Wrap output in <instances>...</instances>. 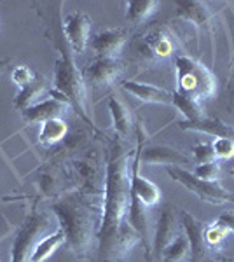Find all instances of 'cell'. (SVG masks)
Segmentation results:
<instances>
[{
  "mask_svg": "<svg viewBox=\"0 0 234 262\" xmlns=\"http://www.w3.org/2000/svg\"><path fill=\"white\" fill-rule=\"evenodd\" d=\"M135 154V152H133ZM133 154L122 138H114L107 150L105 189L101 222L98 229V247L93 262H126L135 245L140 243L130 222L131 173Z\"/></svg>",
  "mask_w": 234,
  "mask_h": 262,
  "instance_id": "6da1fadb",
  "label": "cell"
},
{
  "mask_svg": "<svg viewBox=\"0 0 234 262\" xmlns=\"http://www.w3.org/2000/svg\"><path fill=\"white\" fill-rule=\"evenodd\" d=\"M51 208L65 232V247L80 260H95L101 208L77 192L59 196L51 203Z\"/></svg>",
  "mask_w": 234,
  "mask_h": 262,
  "instance_id": "7a4b0ae2",
  "label": "cell"
},
{
  "mask_svg": "<svg viewBox=\"0 0 234 262\" xmlns=\"http://www.w3.org/2000/svg\"><path fill=\"white\" fill-rule=\"evenodd\" d=\"M56 48L59 49V56L54 63V91L59 93L69 101V105L74 107V111L77 112L80 119L93 124L88 108V91L82 72L77 69V65L72 60V51L65 40L61 44L58 42Z\"/></svg>",
  "mask_w": 234,
  "mask_h": 262,
  "instance_id": "3957f363",
  "label": "cell"
},
{
  "mask_svg": "<svg viewBox=\"0 0 234 262\" xmlns=\"http://www.w3.org/2000/svg\"><path fill=\"white\" fill-rule=\"evenodd\" d=\"M173 65H175L177 93L193 96L199 101L214 98L217 93V75L210 67H205L189 54H177Z\"/></svg>",
  "mask_w": 234,
  "mask_h": 262,
  "instance_id": "277c9868",
  "label": "cell"
},
{
  "mask_svg": "<svg viewBox=\"0 0 234 262\" xmlns=\"http://www.w3.org/2000/svg\"><path fill=\"white\" fill-rule=\"evenodd\" d=\"M166 171H168V175L172 177L173 182L180 184L182 187H185L187 191L193 192L194 196H198L199 200L208 203V205H234V192L225 189L219 180H201L193 171L180 166L166 168Z\"/></svg>",
  "mask_w": 234,
  "mask_h": 262,
  "instance_id": "5b68a950",
  "label": "cell"
},
{
  "mask_svg": "<svg viewBox=\"0 0 234 262\" xmlns=\"http://www.w3.org/2000/svg\"><path fill=\"white\" fill-rule=\"evenodd\" d=\"M49 227L51 222L48 215L37 212L33 208L16 232V238L11 248V262H30L33 248L44 238Z\"/></svg>",
  "mask_w": 234,
  "mask_h": 262,
  "instance_id": "8992f818",
  "label": "cell"
},
{
  "mask_svg": "<svg viewBox=\"0 0 234 262\" xmlns=\"http://www.w3.org/2000/svg\"><path fill=\"white\" fill-rule=\"evenodd\" d=\"M178 48H180V40H178L177 33L169 27L163 25L142 37L140 53L145 56L147 61L154 63V65H163L169 60H175Z\"/></svg>",
  "mask_w": 234,
  "mask_h": 262,
  "instance_id": "52a82bcc",
  "label": "cell"
},
{
  "mask_svg": "<svg viewBox=\"0 0 234 262\" xmlns=\"http://www.w3.org/2000/svg\"><path fill=\"white\" fill-rule=\"evenodd\" d=\"M175 7H177V18L184 19L185 23H190L198 33L203 32L208 35V39L211 42V63H215L217 12L206 2H198V0H177Z\"/></svg>",
  "mask_w": 234,
  "mask_h": 262,
  "instance_id": "ba28073f",
  "label": "cell"
},
{
  "mask_svg": "<svg viewBox=\"0 0 234 262\" xmlns=\"http://www.w3.org/2000/svg\"><path fill=\"white\" fill-rule=\"evenodd\" d=\"M180 222L185 229L187 242H189V262H215V252L205 242V224L196 219L193 213L182 210Z\"/></svg>",
  "mask_w": 234,
  "mask_h": 262,
  "instance_id": "9c48e42d",
  "label": "cell"
},
{
  "mask_svg": "<svg viewBox=\"0 0 234 262\" xmlns=\"http://www.w3.org/2000/svg\"><path fill=\"white\" fill-rule=\"evenodd\" d=\"M143 142H145V137L138 129V143L133 154V163H131V196H135L140 203H143L147 208H154L161 201V189L154 182L140 175V168H142V164H140V147H142Z\"/></svg>",
  "mask_w": 234,
  "mask_h": 262,
  "instance_id": "30bf717a",
  "label": "cell"
},
{
  "mask_svg": "<svg viewBox=\"0 0 234 262\" xmlns=\"http://www.w3.org/2000/svg\"><path fill=\"white\" fill-rule=\"evenodd\" d=\"M124 72V63L119 58H95L82 70V77L86 84L93 88H107L119 79Z\"/></svg>",
  "mask_w": 234,
  "mask_h": 262,
  "instance_id": "8fae6325",
  "label": "cell"
},
{
  "mask_svg": "<svg viewBox=\"0 0 234 262\" xmlns=\"http://www.w3.org/2000/svg\"><path fill=\"white\" fill-rule=\"evenodd\" d=\"M140 164L142 166H180L184 168L185 164H190V158L185 152L175 149L172 145H148L145 147V143H142L140 147Z\"/></svg>",
  "mask_w": 234,
  "mask_h": 262,
  "instance_id": "7c38bea8",
  "label": "cell"
},
{
  "mask_svg": "<svg viewBox=\"0 0 234 262\" xmlns=\"http://www.w3.org/2000/svg\"><path fill=\"white\" fill-rule=\"evenodd\" d=\"M91 18L86 12H72L65 18L63 23V35L65 42L69 44L72 53L82 54L89 44V33H91Z\"/></svg>",
  "mask_w": 234,
  "mask_h": 262,
  "instance_id": "4fadbf2b",
  "label": "cell"
},
{
  "mask_svg": "<svg viewBox=\"0 0 234 262\" xmlns=\"http://www.w3.org/2000/svg\"><path fill=\"white\" fill-rule=\"evenodd\" d=\"M178 232V222L175 217V210L172 206H164L161 210L159 217H157V224L154 229V236H152V252H151V260L161 259L164 248L168 247L177 236Z\"/></svg>",
  "mask_w": 234,
  "mask_h": 262,
  "instance_id": "5bb4252c",
  "label": "cell"
},
{
  "mask_svg": "<svg viewBox=\"0 0 234 262\" xmlns=\"http://www.w3.org/2000/svg\"><path fill=\"white\" fill-rule=\"evenodd\" d=\"M75 179L86 194H100L105 189V175H101L100 163L93 158H80L74 161Z\"/></svg>",
  "mask_w": 234,
  "mask_h": 262,
  "instance_id": "9a60e30c",
  "label": "cell"
},
{
  "mask_svg": "<svg viewBox=\"0 0 234 262\" xmlns=\"http://www.w3.org/2000/svg\"><path fill=\"white\" fill-rule=\"evenodd\" d=\"M130 32L126 28H109L98 32L91 39V49L98 58H117L127 42Z\"/></svg>",
  "mask_w": 234,
  "mask_h": 262,
  "instance_id": "2e32d148",
  "label": "cell"
},
{
  "mask_svg": "<svg viewBox=\"0 0 234 262\" xmlns=\"http://www.w3.org/2000/svg\"><path fill=\"white\" fill-rule=\"evenodd\" d=\"M122 90L133 95L143 103H156V105H172L173 103V93L164 90V88L154 86L148 82L140 81H124Z\"/></svg>",
  "mask_w": 234,
  "mask_h": 262,
  "instance_id": "e0dca14e",
  "label": "cell"
},
{
  "mask_svg": "<svg viewBox=\"0 0 234 262\" xmlns=\"http://www.w3.org/2000/svg\"><path fill=\"white\" fill-rule=\"evenodd\" d=\"M178 128L184 131H194V133H205L217 138H231L234 140V126L222 121L220 117H206L196 121H180Z\"/></svg>",
  "mask_w": 234,
  "mask_h": 262,
  "instance_id": "ac0fdd59",
  "label": "cell"
},
{
  "mask_svg": "<svg viewBox=\"0 0 234 262\" xmlns=\"http://www.w3.org/2000/svg\"><path fill=\"white\" fill-rule=\"evenodd\" d=\"M109 111H110V117H112V124H114V129H116L117 137L126 140L135 129V117H133V114H131L130 107H127L121 98L112 95L109 98Z\"/></svg>",
  "mask_w": 234,
  "mask_h": 262,
  "instance_id": "d6986e66",
  "label": "cell"
},
{
  "mask_svg": "<svg viewBox=\"0 0 234 262\" xmlns=\"http://www.w3.org/2000/svg\"><path fill=\"white\" fill-rule=\"evenodd\" d=\"M69 105L61 103V101L51 98L44 101H37L35 105H32L30 108L23 112V119L28 124H37V122H44L48 119H54V117H61L67 112Z\"/></svg>",
  "mask_w": 234,
  "mask_h": 262,
  "instance_id": "ffe728a7",
  "label": "cell"
},
{
  "mask_svg": "<svg viewBox=\"0 0 234 262\" xmlns=\"http://www.w3.org/2000/svg\"><path fill=\"white\" fill-rule=\"evenodd\" d=\"M65 245V232L61 227H58L56 231H53L51 234H46L39 243L35 245L32 253V259L30 262H44L48 260L59 247Z\"/></svg>",
  "mask_w": 234,
  "mask_h": 262,
  "instance_id": "44dd1931",
  "label": "cell"
},
{
  "mask_svg": "<svg viewBox=\"0 0 234 262\" xmlns=\"http://www.w3.org/2000/svg\"><path fill=\"white\" fill-rule=\"evenodd\" d=\"M46 91H48V84H46V81L42 77H35L33 82L19 88L18 95H16V98H14V107L18 108V111L25 112L27 108L32 107V105H35L37 100H39Z\"/></svg>",
  "mask_w": 234,
  "mask_h": 262,
  "instance_id": "7402d4cb",
  "label": "cell"
},
{
  "mask_svg": "<svg viewBox=\"0 0 234 262\" xmlns=\"http://www.w3.org/2000/svg\"><path fill=\"white\" fill-rule=\"evenodd\" d=\"M69 137V126L61 117H54V119H48L40 124L39 131V140L42 145L53 147L61 140Z\"/></svg>",
  "mask_w": 234,
  "mask_h": 262,
  "instance_id": "603a6c76",
  "label": "cell"
},
{
  "mask_svg": "<svg viewBox=\"0 0 234 262\" xmlns=\"http://www.w3.org/2000/svg\"><path fill=\"white\" fill-rule=\"evenodd\" d=\"M126 6V19L133 25H142L157 11L159 2L156 0H127Z\"/></svg>",
  "mask_w": 234,
  "mask_h": 262,
  "instance_id": "cb8c5ba5",
  "label": "cell"
},
{
  "mask_svg": "<svg viewBox=\"0 0 234 262\" xmlns=\"http://www.w3.org/2000/svg\"><path fill=\"white\" fill-rule=\"evenodd\" d=\"M172 107H175L178 112L184 116V121H196L201 119L203 114V101L193 98V96L180 95V93L173 91V103Z\"/></svg>",
  "mask_w": 234,
  "mask_h": 262,
  "instance_id": "d4e9b609",
  "label": "cell"
},
{
  "mask_svg": "<svg viewBox=\"0 0 234 262\" xmlns=\"http://www.w3.org/2000/svg\"><path fill=\"white\" fill-rule=\"evenodd\" d=\"M190 253L189 250V242H187L185 234H178L168 247L164 248L161 260L163 262H184L187 259V255Z\"/></svg>",
  "mask_w": 234,
  "mask_h": 262,
  "instance_id": "484cf974",
  "label": "cell"
},
{
  "mask_svg": "<svg viewBox=\"0 0 234 262\" xmlns=\"http://www.w3.org/2000/svg\"><path fill=\"white\" fill-rule=\"evenodd\" d=\"M203 234H205V242L208 247L211 248V250L215 252V248H219L220 245L224 243V239L227 238L229 232L224 229L220 224H217L215 221L211 224H208V226H205V231H203Z\"/></svg>",
  "mask_w": 234,
  "mask_h": 262,
  "instance_id": "4316f807",
  "label": "cell"
},
{
  "mask_svg": "<svg viewBox=\"0 0 234 262\" xmlns=\"http://www.w3.org/2000/svg\"><path fill=\"white\" fill-rule=\"evenodd\" d=\"M193 156H194V161L198 164H206V163H215V150L211 143H196L193 147Z\"/></svg>",
  "mask_w": 234,
  "mask_h": 262,
  "instance_id": "83f0119b",
  "label": "cell"
},
{
  "mask_svg": "<svg viewBox=\"0 0 234 262\" xmlns=\"http://www.w3.org/2000/svg\"><path fill=\"white\" fill-rule=\"evenodd\" d=\"M11 79H12V82H14L16 86L23 88V86H27V84L35 81V74H33L30 67H27V65H18V67H14V69H12Z\"/></svg>",
  "mask_w": 234,
  "mask_h": 262,
  "instance_id": "f1b7e54d",
  "label": "cell"
},
{
  "mask_svg": "<svg viewBox=\"0 0 234 262\" xmlns=\"http://www.w3.org/2000/svg\"><path fill=\"white\" fill-rule=\"evenodd\" d=\"M193 173L201 180L217 182L219 180V175H220V166L217 164V161L215 163H206V164H198Z\"/></svg>",
  "mask_w": 234,
  "mask_h": 262,
  "instance_id": "f546056e",
  "label": "cell"
},
{
  "mask_svg": "<svg viewBox=\"0 0 234 262\" xmlns=\"http://www.w3.org/2000/svg\"><path fill=\"white\" fill-rule=\"evenodd\" d=\"M215 150V158L219 159H231L234 158V140L231 138H215L211 143Z\"/></svg>",
  "mask_w": 234,
  "mask_h": 262,
  "instance_id": "4dcf8cb0",
  "label": "cell"
},
{
  "mask_svg": "<svg viewBox=\"0 0 234 262\" xmlns=\"http://www.w3.org/2000/svg\"><path fill=\"white\" fill-rule=\"evenodd\" d=\"M215 222L220 224L227 232L234 234V210H225V212H222L215 219Z\"/></svg>",
  "mask_w": 234,
  "mask_h": 262,
  "instance_id": "1f68e13d",
  "label": "cell"
},
{
  "mask_svg": "<svg viewBox=\"0 0 234 262\" xmlns=\"http://www.w3.org/2000/svg\"><path fill=\"white\" fill-rule=\"evenodd\" d=\"M227 111L234 116V81L227 82Z\"/></svg>",
  "mask_w": 234,
  "mask_h": 262,
  "instance_id": "d6a6232c",
  "label": "cell"
},
{
  "mask_svg": "<svg viewBox=\"0 0 234 262\" xmlns=\"http://www.w3.org/2000/svg\"><path fill=\"white\" fill-rule=\"evenodd\" d=\"M11 63H12L11 58H2V60H0V75H2L7 69H9Z\"/></svg>",
  "mask_w": 234,
  "mask_h": 262,
  "instance_id": "836d02e7",
  "label": "cell"
},
{
  "mask_svg": "<svg viewBox=\"0 0 234 262\" xmlns=\"http://www.w3.org/2000/svg\"><path fill=\"white\" fill-rule=\"evenodd\" d=\"M234 81V54H232V61H231V72H229V82Z\"/></svg>",
  "mask_w": 234,
  "mask_h": 262,
  "instance_id": "e575fe53",
  "label": "cell"
},
{
  "mask_svg": "<svg viewBox=\"0 0 234 262\" xmlns=\"http://www.w3.org/2000/svg\"><path fill=\"white\" fill-rule=\"evenodd\" d=\"M215 262H234V259H231V257H220V259H217Z\"/></svg>",
  "mask_w": 234,
  "mask_h": 262,
  "instance_id": "d590c367",
  "label": "cell"
},
{
  "mask_svg": "<svg viewBox=\"0 0 234 262\" xmlns=\"http://www.w3.org/2000/svg\"><path fill=\"white\" fill-rule=\"evenodd\" d=\"M229 175H231V177H232V179H234V166L231 168V170H229Z\"/></svg>",
  "mask_w": 234,
  "mask_h": 262,
  "instance_id": "8d00e7d4",
  "label": "cell"
}]
</instances>
